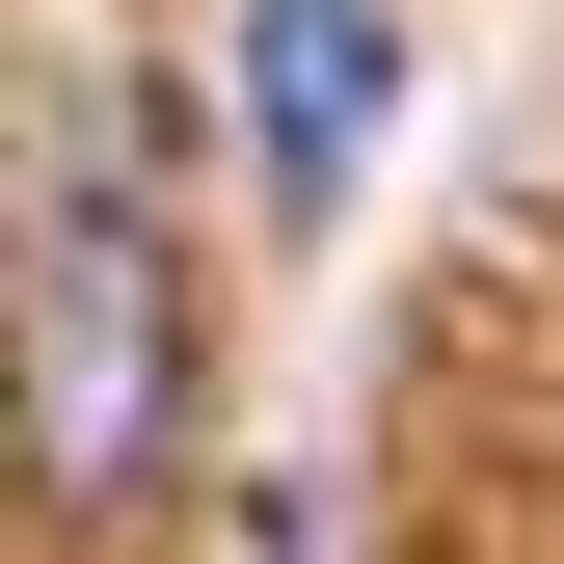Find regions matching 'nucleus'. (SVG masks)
Instances as JSON below:
<instances>
[{"label":"nucleus","mask_w":564,"mask_h":564,"mask_svg":"<svg viewBox=\"0 0 564 564\" xmlns=\"http://www.w3.org/2000/svg\"><path fill=\"white\" fill-rule=\"evenodd\" d=\"M162 403H188L162 242H134V188L82 162V108H28V484H54V511L162 484Z\"/></svg>","instance_id":"obj_1"},{"label":"nucleus","mask_w":564,"mask_h":564,"mask_svg":"<svg viewBox=\"0 0 564 564\" xmlns=\"http://www.w3.org/2000/svg\"><path fill=\"white\" fill-rule=\"evenodd\" d=\"M377 108H403V28H377V0H269V28H242V162L296 188V216L377 162Z\"/></svg>","instance_id":"obj_2"}]
</instances>
